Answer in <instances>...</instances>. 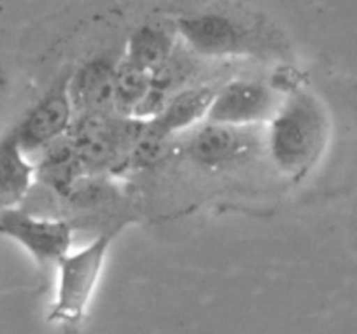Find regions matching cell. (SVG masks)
I'll return each instance as SVG.
<instances>
[{
    "label": "cell",
    "instance_id": "7",
    "mask_svg": "<svg viewBox=\"0 0 357 334\" xmlns=\"http://www.w3.org/2000/svg\"><path fill=\"white\" fill-rule=\"evenodd\" d=\"M215 93L208 88H190L168 98L160 116L147 125V133L156 139L167 140L174 133L197 125L207 118Z\"/></svg>",
    "mask_w": 357,
    "mask_h": 334
},
{
    "label": "cell",
    "instance_id": "6",
    "mask_svg": "<svg viewBox=\"0 0 357 334\" xmlns=\"http://www.w3.org/2000/svg\"><path fill=\"white\" fill-rule=\"evenodd\" d=\"M245 128L208 123L195 133L190 144V156L195 165L208 170L229 167L247 156L250 142L243 135Z\"/></svg>",
    "mask_w": 357,
    "mask_h": 334
},
{
    "label": "cell",
    "instance_id": "3",
    "mask_svg": "<svg viewBox=\"0 0 357 334\" xmlns=\"http://www.w3.org/2000/svg\"><path fill=\"white\" fill-rule=\"evenodd\" d=\"M0 233L18 242L40 264H56L68 254L72 242V229L65 220L43 219L13 208L0 213Z\"/></svg>",
    "mask_w": 357,
    "mask_h": 334
},
{
    "label": "cell",
    "instance_id": "10",
    "mask_svg": "<svg viewBox=\"0 0 357 334\" xmlns=\"http://www.w3.org/2000/svg\"><path fill=\"white\" fill-rule=\"evenodd\" d=\"M151 89V75L128 63L114 75V109L133 116Z\"/></svg>",
    "mask_w": 357,
    "mask_h": 334
},
{
    "label": "cell",
    "instance_id": "2",
    "mask_svg": "<svg viewBox=\"0 0 357 334\" xmlns=\"http://www.w3.org/2000/svg\"><path fill=\"white\" fill-rule=\"evenodd\" d=\"M326 140V119L310 96H294L273 116L268 149L286 174H301L317 160Z\"/></svg>",
    "mask_w": 357,
    "mask_h": 334
},
{
    "label": "cell",
    "instance_id": "8",
    "mask_svg": "<svg viewBox=\"0 0 357 334\" xmlns=\"http://www.w3.org/2000/svg\"><path fill=\"white\" fill-rule=\"evenodd\" d=\"M114 72L102 63L82 68L68 84V95L74 110L82 116L107 114L114 109Z\"/></svg>",
    "mask_w": 357,
    "mask_h": 334
},
{
    "label": "cell",
    "instance_id": "9",
    "mask_svg": "<svg viewBox=\"0 0 357 334\" xmlns=\"http://www.w3.org/2000/svg\"><path fill=\"white\" fill-rule=\"evenodd\" d=\"M33 168L26 161L25 151L16 140L15 133L0 139V192L20 198L32 184Z\"/></svg>",
    "mask_w": 357,
    "mask_h": 334
},
{
    "label": "cell",
    "instance_id": "4",
    "mask_svg": "<svg viewBox=\"0 0 357 334\" xmlns=\"http://www.w3.org/2000/svg\"><path fill=\"white\" fill-rule=\"evenodd\" d=\"M275 114V98L266 86L257 82H231L215 93L207 121L247 128L256 123L273 119Z\"/></svg>",
    "mask_w": 357,
    "mask_h": 334
},
{
    "label": "cell",
    "instance_id": "1",
    "mask_svg": "<svg viewBox=\"0 0 357 334\" xmlns=\"http://www.w3.org/2000/svg\"><path fill=\"white\" fill-rule=\"evenodd\" d=\"M118 231H105L81 250L68 252L56 263V296L50 312V322L65 331H75L81 326L95 289L104 271L109 249Z\"/></svg>",
    "mask_w": 357,
    "mask_h": 334
},
{
    "label": "cell",
    "instance_id": "5",
    "mask_svg": "<svg viewBox=\"0 0 357 334\" xmlns=\"http://www.w3.org/2000/svg\"><path fill=\"white\" fill-rule=\"evenodd\" d=\"M72 112L74 107L68 95V84H60L29 110V114L13 133L25 153L47 147L67 132Z\"/></svg>",
    "mask_w": 357,
    "mask_h": 334
}]
</instances>
